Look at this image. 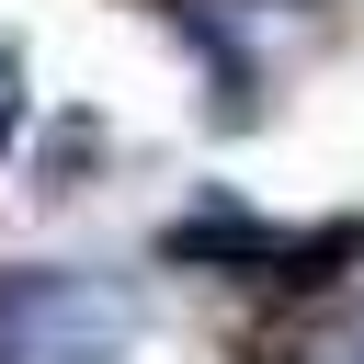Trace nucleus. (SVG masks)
<instances>
[{"label": "nucleus", "mask_w": 364, "mask_h": 364, "mask_svg": "<svg viewBox=\"0 0 364 364\" xmlns=\"http://www.w3.org/2000/svg\"><path fill=\"white\" fill-rule=\"evenodd\" d=\"M136 341V296L91 273H0V364H114Z\"/></svg>", "instance_id": "1"}]
</instances>
